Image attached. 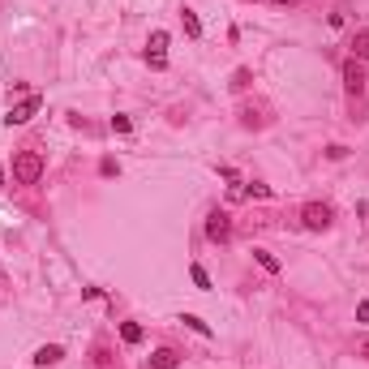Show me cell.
<instances>
[{
    "label": "cell",
    "instance_id": "obj_1",
    "mask_svg": "<svg viewBox=\"0 0 369 369\" xmlns=\"http://www.w3.org/2000/svg\"><path fill=\"white\" fill-rule=\"evenodd\" d=\"M13 181L18 185H39L43 181V155L39 151H18L13 155Z\"/></svg>",
    "mask_w": 369,
    "mask_h": 369
},
{
    "label": "cell",
    "instance_id": "obj_2",
    "mask_svg": "<svg viewBox=\"0 0 369 369\" xmlns=\"http://www.w3.org/2000/svg\"><path fill=\"white\" fill-rule=\"evenodd\" d=\"M331 219H335V211H331L327 202H305V206H301V223H305L309 232H327Z\"/></svg>",
    "mask_w": 369,
    "mask_h": 369
},
{
    "label": "cell",
    "instance_id": "obj_3",
    "mask_svg": "<svg viewBox=\"0 0 369 369\" xmlns=\"http://www.w3.org/2000/svg\"><path fill=\"white\" fill-rule=\"evenodd\" d=\"M344 90L352 94V99H361V94L369 90V77H365V65H361L357 56H348V60H344Z\"/></svg>",
    "mask_w": 369,
    "mask_h": 369
},
{
    "label": "cell",
    "instance_id": "obj_4",
    "mask_svg": "<svg viewBox=\"0 0 369 369\" xmlns=\"http://www.w3.org/2000/svg\"><path fill=\"white\" fill-rule=\"evenodd\" d=\"M206 240H215V245H228L232 240V215L228 211H211L206 215Z\"/></svg>",
    "mask_w": 369,
    "mask_h": 369
},
{
    "label": "cell",
    "instance_id": "obj_5",
    "mask_svg": "<svg viewBox=\"0 0 369 369\" xmlns=\"http://www.w3.org/2000/svg\"><path fill=\"white\" fill-rule=\"evenodd\" d=\"M39 107H43V99H39V94H26L22 103H13V107L5 112V125H9V129H13V125H26V120L35 116Z\"/></svg>",
    "mask_w": 369,
    "mask_h": 369
},
{
    "label": "cell",
    "instance_id": "obj_6",
    "mask_svg": "<svg viewBox=\"0 0 369 369\" xmlns=\"http://www.w3.org/2000/svg\"><path fill=\"white\" fill-rule=\"evenodd\" d=\"M151 369H181V352L176 348H155L151 352Z\"/></svg>",
    "mask_w": 369,
    "mask_h": 369
},
{
    "label": "cell",
    "instance_id": "obj_7",
    "mask_svg": "<svg viewBox=\"0 0 369 369\" xmlns=\"http://www.w3.org/2000/svg\"><path fill=\"white\" fill-rule=\"evenodd\" d=\"M60 357H65V348H60V344H43L39 352H35V357H30V361H35L39 369H47V365H56Z\"/></svg>",
    "mask_w": 369,
    "mask_h": 369
},
{
    "label": "cell",
    "instance_id": "obj_8",
    "mask_svg": "<svg viewBox=\"0 0 369 369\" xmlns=\"http://www.w3.org/2000/svg\"><path fill=\"white\" fill-rule=\"evenodd\" d=\"M181 26H185V35H189V39H202V22H198V13H194V9H181Z\"/></svg>",
    "mask_w": 369,
    "mask_h": 369
},
{
    "label": "cell",
    "instance_id": "obj_9",
    "mask_svg": "<svg viewBox=\"0 0 369 369\" xmlns=\"http://www.w3.org/2000/svg\"><path fill=\"white\" fill-rule=\"evenodd\" d=\"M352 56H357L361 65L369 60V30H357V35H352Z\"/></svg>",
    "mask_w": 369,
    "mask_h": 369
},
{
    "label": "cell",
    "instance_id": "obj_10",
    "mask_svg": "<svg viewBox=\"0 0 369 369\" xmlns=\"http://www.w3.org/2000/svg\"><path fill=\"white\" fill-rule=\"evenodd\" d=\"M253 262H258L262 270H270V275H279V270H283L279 258H275V253H266V249H253Z\"/></svg>",
    "mask_w": 369,
    "mask_h": 369
},
{
    "label": "cell",
    "instance_id": "obj_11",
    "mask_svg": "<svg viewBox=\"0 0 369 369\" xmlns=\"http://www.w3.org/2000/svg\"><path fill=\"white\" fill-rule=\"evenodd\" d=\"M142 335H147V331H142L138 322H120V340L125 344H142Z\"/></svg>",
    "mask_w": 369,
    "mask_h": 369
},
{
    "label": "cell",
    "instance_id": "obj_12",
    "mask_svg": "<svg viewBox=\"0 0 369 369\" xmlns=\"http://www.w3.org/2000/svg\"><path fill=\"white\" fill-rule=\"evenodd\" d=\"M181 322H185L189 331H198V335H206V340H211V327H206V322H202V318H194V314H185V318H181Z\"/></svg>",
    "mask_w": 369,
    "mask_h": 369
},
{
    "label": "cell",
    "instance_id": "obj_13",
    "mask_svg": "<svg viewBox=\"0 0 369 369\" xmlns=\"http://www.w3.org/2000/svg\"><path fill=\"white\" fill-rule=\"evenodd\" d=\"M164 47H168V30H155V35H151V47H147V52H164Z\"/></svg>",
    "mask_w": 369,
    "mask_h": 369
},
{
    "label": "cell",
    "instance_id": "obj_14",
    "mask_svg": "<svg viewBox=\"0 0 369 369\" xmlns=\"http://www.w3.org/2000/svg\"><path fill=\"white\" fill-rule=\"evenodd\" d=\"M245 194H249V198H270V185H262V181H253V185H245Z\"/></svg>",
    "mask_w": 369,
    "mask_h": 369
},
{
    "label": "cell",
    "instance_id": "obj_15",
    "mask_svg": "<svg viewBox=\"0 0 369 369\" xmlns=\"http://www.w3.org/2000/svg\"><path fill=\"white\" fill-rule=\"evenodd\" d=\"M129 129H133L129 116H112V133H129Z\"/></svg>",
    "mask_w": 369,
    "mask_h": 369
},
{
    "label": "cell",
    "instance_id": "obj_16",
    "mask_svg": "<svg viewBox=\"0 0 369 369\" xmlns=\"http://www.w3.org/2000/svg\"><path fill=\"white\" fill-rule=\"evenodd\" d=\"M147 65L151 69H168V56L164 52H147Z\"/></svg>",
    "mask_w": 369,
    "mask_h": 369
},
{
    "label": "cell",
    "instance_id": "obj_17",
    "mask_svg": "<svg viewBox=\"0 0 369 369\" xmlns=\"http://www.w3.org/2000/svg\"><path fill=\"white\" fill-rule=\"evenodd\" d=\"M189 275H194V283H198V288H211V275H206L202 266H189Z\"/></svg>",
    "mask_w": 369,
    "mask_h": 369
},
{
    "label": "cell",
    "instance_id": "obj_18",
    "mask_svg": "<svg viewBox=\"0 0 369 369\" xmlns=\"http://www.w3.org/2000/svg\"><path fill=\"white\" fill-rule=\"evenodd\" d=\"M232 86L245 90V86H249V69H236V73H232Z\"/></svg>",
    "mask_w": 369,
    "mask_h": 369
},
{
    "label": "cell",
    "instance_id": "obj_19",
    "mask_svg": "<svg viewBox=\"0 0 369 369\" xmlns=\"http://www.w3.org/2000/svg\"><path fill=\"white\" fill-rule=\"evenodd\" d=\"M357 322H369V301H361V305H357Z\"/></svg>",
    "mask_w": 369,
    "mask_h": 369
},
{
    "label": "cell",
    "instance_id": "obj_20",
    "mask_svg": "<svg viewBox=\"0 0 369 369\" xmlns=\"http://www.w3.org/2000/svg\"><path fill=\"white\" fill-rule=\"evenodd\" d=\"M270 5H275V9H292V0H270Z\"/></svg>",
    "mask_w": 369,
    "mask_h": 369
}]
</instances>
